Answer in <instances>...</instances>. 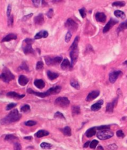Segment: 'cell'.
I'll use <instances>...</instances> for the list:
<instances>
[{
	"instance_id": "1",
	"label": "cell",
	"mask_w": 127,
	"mask_h": 150,
	"mask_svg": "<svg viewBox=\"0 0 127 150\" xmlns=\"http://www.w3.org/2000/svg\"><path fill=\"white\" fill-rule=\"evenodd\" d=\"M61 91V87L59 86H56L54 87H51L49 89L47 90V91L44 92V93H39V92H36V91H33L31 89H27V93H30V94H33L34 95L39 96L40 97H46L52 95V94H57L59 93Z\"/></svg>"
},
{
	"instance_id": "2",
	"label": "cell",
	"mask_w": 127,
	"mask_h": 150,
	"mask_svg": "<svg viewBox=\"0 0 127 150\" xmlns=\"http://www.w3.org/2000/svg\"><path fill=\"white\" fill-rule=\"evenodd\" d=\"M21 117V115L19 113L17 109H14L10 112V114L1 120L2 125H8L13 122L19 120Z\"/></svg>"
},
{
	"instance_id": "3",
	"label": "cell",
	"mask_w": 127,
	"mask_h": 150,
	"mask_svg": "<svg viewBox=\"0 0 127 150\" xmlns=\"http://www.w3.org/2000/svg\"><path fill=\"white\" fill-rule=\"evenodd\" d=\"M33 40L31 39H26L23 41V49L25 54H34V50L32 48V44L33 43Z\"/></svg>"
},
{
	"instance_id": "4",
	"label": "cell",
	"mask_w": 127,
	"mask_h": 150,
	"mask_svg": "<svg viewBox=\"0 0 127 150\" xmlns=\"http://www.w3.org/2000/svg\"><path fill=\"white\" fill-rule=\"evenodd\" d=\"M0 79H1L5 83H9L10 81L14 79V76L9 69L4 68L3 73L0 75Z\"/></svg>"
},
{
	"instance_id": "5",
	"label": "cell",
	"mask_w": 127,
	"mask_h": 150,
	"mask_svg": "<svg viewBox=\"0 0 127 150\" xmlns=\"http://www.w3.org/2000/svg\"><path fill=\"white\" fill-rule=\"evenodd\" d=\"M114 136V132L108 130H100L97 133V137L99 139H102V140H105V139H109L112 138Z\"/></svg>"
},
{
	"instance_id": "6",
	"label": "cell",
	"mask_w": 127,
	"mask_h": 150,
	"mask_svg": "<svg viewBox=\"0 0 127 150\" xmlns=\"http://www.w3.org/2000/svg\"><path fill=\"white\" fill-rule=\"evenodd\" d=\"M55 104L62 108H65L70 104V101L66 97H60L55 99Z\"/></svg>"
},
{
	"instance_id": "7",
	"label": "cell",
	"mask_w": 127,
	"mask_h": 150,
	"mask_svg": "<svg viewBox=\"0 0 127 150\" xmlns=\"http://www.w3.org/2000/svg\"><path fill=\"white\" fill-rule=\"evenodd\" d=\"M62 60V58L61 56H56L55 58L48 57V56H46L45 57V62H46V64L47 65H55V64H59L61 62Z\"/></svg>"
},
{
	"instance_id": "8",
	"label": "cell",
	"mask_w": 127,
	"mask_h": 150,
	"mask_svg": "<svg viewBox=\"0 0 127 150\" xmlns=\"http://www.w3.org/2000/svg\"><path fill=\"white\" fill-rule=\"evenodd\" d=\"M65 27L69 30V31H76L78 28V25L77 23L72 20V19H69L66 21L65 24Z\"/></svg>"
},
{
	"instance_id": "9",
	"label": "cell",
	"mask_w": 127,
	"mask_h": 150,
	"mask_svg": "<svg viewBox=\"0 0 127 150\" xmlns=\"http://www.w3.org/2000/svg\"><path fill=\"white\" fill-rule=\"evenodd\" d=\"M70 58H71V67H73V66L76 64V62L77 60V58H78V50H70Z\"/></svg>"
},
{
	"instance_id": "10",
	"label": "cell",
	"mask_w": 127,
	"mask_h": 150,
	"mask_svg": "<svg viewBox=\"0 0 127 150\" xmlns=\"http://www.w3.org/2000/svg\"><path fill=\"white\" fill-rule=\"evenodd\" d=\"M121 71H112L109 74V81L111 83H114L116 81L120 76L122 75Z\"/></svg>"
},
{
	"instance_id": "11",
	"label": "cell",
	"mask_w": 127,
	"mask_h": 150,
	"mask_svg": "<svg viewBox=\"0 0 127 150\" xmlns=\"http://www.w3.org/2000/svg\"><path fill=\"white\" fill-rule=\"evenodd\" d=\"M117 22H118V21L115 20V19H111L109 21V22H108L106 24L105 26L103 27V33H106V32H107L108 31H109L110 29L112 28V27L114 26V25H115V24H116Z\"/></svg>"
},
{
	"instance_id": "12",
	"label": "cell",
	"mask_w": 127,
	"mask_h": 150,
	"mask_svg": "<svg viewBox=\"0 0 127 150\" xmlns=\"http://www.w3.org/2000/svg\"><path fill=\"white\" fill-rule=\"evenodd\" d=\"M100 94V91H93L89 93L86 98L87 101H92L94 99H96Z\"/></svg>"
},
{
	"instance_id": "13",
	"label": "cell",
	"mask_w": 127,
	"mask_h": 150,
	"mask_svg": "<svg viewBox=\"0 0 127 150\" xmlns=\"http://www.w3.org/2000/svg\"><path fill=\"white\" fill-rule=\"evenodd\" d=\"M95 18L98 22H105L107 19V16L103 12H99L95 14Z\"/></svg>"
},
{
	"instance_id": "14",
	"label": "cell",
	"mask_w": 127,
	"mask_h": 150,
	"mask_svg": "<svg viewBox=\"0 0 127 150\" xmlns=\"http://www.w3.org/2000/svg\"><path fill=\"white\" fill-rule=\"evenodd\" d=\"M116 103H117V99H115L112 102L107 104V106H106V112L109 113L112 112L114 111V107L116 106Z\"/></svg>"
},
{
	"instance_id": "15",
	"label": "cell",
	"mask_w": 127,
	"mask_h": 150,
	"mask_svg": "<svg viewBox=\"0 0 127 150\" xmlns=\"http://www.w3.org/2000/svg\"><path fill=\"white\" fill-rule=\"evenodd\" d=\"M44 22V19L42 14H39L34 18V22L37 25H42Z\"/></svg>"
},
{
	"instance_id": "16",
	"label": "cell",
	"mask_w": 127,
	"mask_h": 150,
	"mask_svg": "<svg viewBox=\"0 0 127 150\" xmlns=\"http://www.w3.org/2000/svg\"><path fill=\"white\" fill-rule=\"evenodd\" d=\"M29 82V79L26 76H24V75H21L19 77L18 79V83L21 86H25Z\"/></svg>"
},
{
	"instance_id": "17",
	"label": "cell",
	"mask_w": 127,
	"mask_h": 150,
	"mask_svg": "<svg viewBox=\"0 0 127 150\" xmlns=\"http://www.w3.org/2000/svg\"><path fill=\"white\" fill-rule=\"evenodd\" d=\"M103 104V101L102 100H100V101H98L97 103L94 104L91 107V110H93V111H97L99 110L102 107V105Z\"/></svg>"
},
{
	"instance_id": "18",
	"label": "cell",
	"mask_w": 127,
	"mask_h": 150,
	"mask_svg": "<svg viewBox=\"0 0 127 150\" xmlns=\"http://www.w3.org/2000/svg\"><path fill=\"white\" fill-rule=\"evenodd\" d=\"M49 34L47 31H41L39 32H38V34L35 35L34 37V39H42V38H46L47 37Z\"/></svg>"
},
{
	"instance_id": "19",
	"label": "cell",
	"mask_w": 127,
	"mask_h": 150,
	"mask_svg": "<svg viewBox=\"0 0 127 150\" xmlns=\"http://www.w3.org/2000/svg\"><path fill=\"white\" fill-rule=\"evenodd\" d=\"M7 96H8V97H12V98L22 99V98H23L25 96V94H23V95H19V94H17L16 92L11 91V92H9L8 93H7Z\"/></svg>"
},
{
	"instance_id": "20",
	"label": "cell",
	"mask_w": 127,
	"mask_h": 150,
	"mask_svg": "<svg viewBox=\"0 0 127 150\" xmlns=\"http://www.w3.org/2000/svg\"><path fill=\"white\" fill-rule=\"evenodd\" d=\"M17 39V35L14 34H10L8 35H7L6 36L4 37L2 40V42H9L10 40H15Z\"/></svg>"
},
{
	"instance_id": "21",
	"label": "cell",
	"mask_w": 127,
	"mask_h": 150,
	"mask_svg": "<svg viewBox=\"0 0 127 150\" xmlns=\"http://www.w3.org/2000/svg\"><path fill=\"white\" fill-rule=\"evenodd\" d=\"M61 68L63 70H67L69 68H72L70 62L67 59H64L61 63Z\"/></svg>"
},
{
	"instance_id": "22",
	"label": "cell",
	"mask_w": 127,
	"mask_h": 150,
	"mask_svg": "<svg viewBox=\"0 0 127 150\" xmlns=\"http://www.w3.org/2000/svg\"><path fill=\"white\" fill-rule=\"evenodd\" d=\"M34 84L36 87H37L39 89H42L45 86V83L42 79H36L34 82Z\"/></svg>"
},
{
	"instance_id": "23",
	"label": "cell",
	"mask_w": 127,
	"mask_h": 150,
	"mask_svg": "<svg viewBox=\"0 0 127 150\" xmlns=\"http://www.w3.org/2000/svg\"><path fill=\"white\" fill-rule=\"evenodd\" d=\"M49 134V131H46V130H41L38 131V132L36 133V137H38V138H42V137H43L47 136Z\"/></svg>"
},
{
	"instance_id": "24",
	"label": "cell",
	"mask_w": 127,
	"mask_h": 150,
	"mask_svg": "<svg viewBox=\"0 0 127 150\" xmlns=\"http://www.w3.org/2000/svg\"><path fill=\"white\" fill-rule=\"evenodd\" d=\"M96 133V128H91V129H89L85 133V135L88 138H91L92 137H93V135H95Z\"/></svg>"
},
{
	"instance_id": "25",
	"label": "cell",
	"mask_w": 127,
	"mask_h": 150,
	"mask_svg": "<svg viewBox=\"0 0 127 150\" xmlns=\"http://www.w3.org/2000/svg\"><path fill=\"white\" fill-rule=\"evenodd\" d=\"M47 76L50 80H54V79H56L57 77L59 76V74L56 73L52 72L51 71H47Z\"/></svg>"
},
{
	"instance_id": "26",
	"label": "cell",
	"mask_w": 127,
	"mask_h": 150,
	"mask_svg": "<svg viewBox=\"0 0 127 150\" xmlns=\"http://www.w3.org/2000/svg\"><path fill=\"white\" fill-rule=\"evenodd\" d=\"M79 39H80L79 37L78 36L76 37V39H74V42L72 43V45L70 46V50H72L78 49V41H79Z\"/></svg>"
},
{
	"instance_id": "27",
	"label": "cell",
	"mask_w": 127,
	"mask_h": 150,
	"mask_svg": "<svg viewBox=\"0 0 127 150\" xmlns=\"http://www.w3.org/2000/svg\"><path fill=\"white\" fill-rule=\"evenodd\" d=\"M114 14L116 17L117 18H120L121 19H125L126 17L125 14L123 12V11H120V10H116V11L114 12Z\"/></svg>"
},
{
	"instance_id": "28",
	"label": "cell",
	"mask_w": 127,
	"mask_h": 150,
	"mask_svg": "<svg viewBox=\"0 0 127 150\" xmlns=\"http://www.w3.org/2000/svg\"><path fill=\"white\" fill-rule=\"evenodd\" d=\"M62 132H63V133L65 135V136H68V137L71 136V134H72V133H71V129L68 126L65 127V128H64V129L62 130Z\"/></svg>"
},
{
	"instance_id": "29",
	"label": "cell",
	"mask_w": 127,
	"mask_h": 150,
	"mask_svg": "<svg viewBox=\"0 0 127 150\" xmlns=\"http://www.w3.org/2000/svg\"><path fill=\"white\" fill-rule=\"evenodd\" d=\"M72 115H78L80 113V109L78 106H72Z\"/></svg>"
},
{
	"instance_id": "30",
	"label": "cell",
	"mask_w": 127,
	"mask_h": 150,
	"mask_svg": "<svg viewBox=\"0 0 127 150\" xmlns=\"http://www.w3.org/2000/svg\"><path fill=\"white\" fill-rule=\"evenodd\" d=\"M17 139H18V138L16 136L13 135H7L5 137V140L9 141H12Z\"/></svg>"
},
{
	"instance_id": "31",
	"label": "cell",
	"mask_w": 127,
	"mask_h": 150,
	"mask_svg": "<svg viewBox=\"0 0 127 150\" xmlns=\"http://www.w3.org/2000/svg\"><path fill=\"white\" fill-rule=\"evenodd\" d=\"M127 27V20L126 21L122 22V24L120 25V26H119L118 28L117 31L118 32H120V31H122L125 28V27Z\"/></svg>"
},
{
	"instance_id": "32",
	"label": "cell",
	"mask_w": 127,
	"mask_h": 150,
	"mask_svg": "<svg viewBox=\"0 0 127 150\" xmlns=\"http://www.w3.org/2000/svg\"><path fill=\"white\" fill-rule=\"evenodd\" d=\"M70 85H71L72 87H74V88H76V89H80V86L78 85V82L75 80H72L70 81Z\"/></svg>"
},
{
	"instance_id": "33",
	"label": "cell",
	"mask_w": 127,
	"mask_h": 150,
	"mask_svg": "<svg viewBox=\"0 0 127 150\" xmlns=\"http://www.w3.org/2000/svg\"><path fill=\"white\" fill-rule=\"evenodd\" d=\"M41 147L42 148L45 149V150H47V149L51 148L52 145H51V144L49 143H47L44 142L41 144Z\"/></svg>"
},
{
	"instance_id": "34",
	"label": "cell",
	"mask_w": 127,
	"mask_h": 150,
	"mask_svg": "<svg viewBox=\"0 0 127 150\" xmlns=\"http://www.w3.org/2000/svg\"><path fill=\"white\" fill-rule=\"evenodd\" d=\"M30 110V106L29 105H24L23 106H22L21 108V111L23 112H27L29 111Z\"/></svg>"
},
{
	"instance_id": "35",
	"label": "cell",
	"mask_w": 127,
	"mask_h": 150,
	"mask_svg": "<svg viewBox=\"0 0 127 150\" xmlns=\"http://www.w3.org/2000/svg\"><path fill=\"white\" fill-rule=\"evenodd\" d=\"M125 5V3L124 1H115L112 3V6H114L123 7Z\"/></svg>"
},
{
	"instance_id": "36",
	"label": "cell",
	"mask_w": 127,
	"mask_h": 150,
	"mask_svg": "<svg viewBox=\"0 0 127 150\" xmlns=\"http://www.w3.org/2000/svg\"><path fill=\"white\" fill-rule=\"evenodd\" d=\"M44 67V63L42 61H39L36 64V70H41Z\"/></svg>"
},
{
	"instance_id": "37",
	"label": "cell",
	"mask_w": 127,
	"mask_h": 150,
	"mask_svg": "<svg viewBox=\"0 0 127 150\" xmlns=\"http://www.w3.org/2000/svg\"><path fill=\"white\" fill-rule=\"evenodd\" d=\"M98 144H99V141H98L97 140H96V139H94V140L92 141V142L90 143V147L92 149H95L96 148L97 145Z\"/></svg>"
},
{
	"instance_id": "38",
	"label": "cell",
	"mask_w": 127,
	"mask_h": 150,
	"mask_svg": "<svg viewBox=\"0 0 127 150\" xmlns=\"http://www.w3.org/2000/svg\"><path fill=\"white\" fill-rule=\"evenodd\" d=\"M71 37H72V33H71L70 31H69L67 32V33L66 35H65V42H69L70 40V39H71Z\"/></svg>"
},
{
	"instance_id": "39",
	"label": "cell",
	"mask_w": 127,
	"mask_h": 150,
	"mask_svg": "<svg viewBox=\"0 0 127 150\" xmlns=\"http://www.w3.org/2000/svg\"><path fill=\"white\" fill-rule=\"evenodd\" d=\"M36 123L37 122L34 120H28L27 121V122H25V125H26V126H29V127L34 126V125H36Z\"/></svg>"
},
{
	"instance_id": "40",
	"label": "cell",
	"mask_w": 127,
	"mask_h": 150,
	"mask_svg": "<svg viewBox=\"0 0 127 150\" xmlns=\"http://www.w3.org/2000/svg\"><path fill=\"white\" fill-rule=\"evenodd\" d=\"M19 68H20L21 70H25V71H29L28 66H27V64H26V63H25V62H23V63H22V64L20 66V67H19Z\"/></svg>"
},
{
	"instance_id": "41",
	"label": "cell",
	"mask_w": 127,
	"mask_h": 150,
	"mask_svg": "<svg viewBox=\"0 0 127 150\" xmlns=\"http://www.w3.org/2000/svg\"><path fill=\"white\" fill-rule=\"evenodd\" d=\"M54 117H55V118H64V119H65V117H64L63 114H62V113L60 112H57L55 113V115H54Z\"/></svg>"
},
{
	"instance_id": "42",
	"label": "cell",
	"mask_w": 127,
	"mask_h": 150,
	"mask_svg": "<svg viewBox=\"0 0 127 150\" xmlns=\"http://www.w3.org/2000/svg\"><path fill=\"white\" fill-rule=\"evenodd\" d=\"M107 148L109 150H116L118 148V146L116 144H111V145L107 146Z\"/></svg>"
},
{
	"instance_id": "43",
	"label": "cell",
	"mask_w": 127,
	"mask_h": 150,
	"mask_svg": "<svg viewBox=\"0 0 127 150\" xmlns=\"http://www.w3.org/2000/svg\"><path fill=\"white\" fill-rule=\"evenodd\" d=\"M8 26L11 27L13 24V16H10V17L8 18Z\"/></svg>"
},
{
	"instance_id": "44",
	"label": "cell",
	"mask_w": 127,
	"mask_h": 150,
	"mask_svg": "<svg viewBox=\"0 0 127 150\" xmlns=\"http://www.w3.org/2000/svg\"><path fill=\"white\" fill-rule=\"evenodd\" d=\"M97 129L99 131L103 130H108V129H110V126L109 125H102V126L98 127Z\"/></svg>"
},
{
	"instance_id": "45",
	"label": "cell",
	"mask_w": 127,
	"mask_h": 150,
	"mask_svg": "<svg viewBox=\"0 0 127 150\" xmlns=\"http://www.w3.org/2000/svg\"><path fill=\"white\" fill-rule=\"evenodd\" d=\"M79 12H80V15H81L82 18H85L86 16V12H85V10L84 8H82L79 10Z\"/></svg>"
},
{
	"instance_id": "46",
	"label": "cell",
	"mask_w": 127,
	"mask_h": 150,
	"mask_svg": "<svg viewBox=\"0 0 127 150\" xmlns=\"http://www.w3.org/2000/svg\"><path fill=\"white\" fill-rule=\"evenodd\" d=\"M21 146L20 143L16 142L15 143L14 145V150H21Z\"/></svg>"
},
{
	"instance_id": "47",
	"label": "cell",
	"mask_w": 127,
	"mask_h": 150,
	"mask_svg": "<svg viewBox=\"0 0 127 150\" xmlns=\"http://www.w3.org/2000/svg\"><path fill=\"white\" fill-rule=\"evenodd\" d=\"M116 135L118 137H120V138H123L125 137V134L123 133V131L121 130H119L116 131Z\"/></svg>"
},
{
	"instance_id": "48",
	"label": "cell",
	"mask_w": 127,
	"mask_h": 150,
	"mask_svg": "<svg viewBox=\"0 0 127 150\" xmlns=\"http://www.w3.org/2000/svg\"><path fill=\"white\" fill-rule=\"evenodd\" d=\"M16 104H14V103L10 104H8V106H7L6 110H11V109H12L13 108H14V107H16Z\"/></svg>"
},
{
	"instance_id": "49",
	"label": "cell",
	"mask_w": 127,
	"mask_h": 150,
	"mask_svg": "<svg viewBox=\"0 0 127 150\" xmlns=\"http://www.w3.org/2000/svg\"><path fill=\"white\" fill-rule=\"evenodd\" d=\"M11 4H9L8 6V9H7V16L8 17H10V15H11Z\"/></svg>"
},
{
	"instance_id": "50",
	"label": "cell",
	"mask_w": 127,
	"mask_h": 150,
	"mask_svg": "<svg viewBox=\"0 0 127 150\" xmlns=\"http://www.w3.org/2000/svg\"><path fill=\"white\" fill-rule=\"evenodd\" d=\"M53 12H54V11H53V10H52V9H51V10H49V11L47 12V16H48V17H49V18H51L52 17Z\"/></svg>"
},
{
	"instance_id": "51",
	"label": "cell",
	"mask_w": 127,
	"mask_h": 150,
	"mask_svg": "<svg viewBox=\"0 0 127 150\" xmlns=\"http://www.w3.org/2000/svg\"><path fill=\"white\" fill-rule=\"evenodd\" d=\"M33 16V14H30L29 15H27V16H25V17L23 18V21H26V20H27V19H29L30 17H31V16Z\"/></svg>"
},
{
	"instance_id": "52",
	"label": "cell",
	"mask_w": 127,
	"mask_h": 150,
	"mask_svg": "<svg viewBox=\"0 0 127 150\" xmlns=\"http://www.w3.org/2000/svg\"><path fill=\"white\" fill-rule=\"evenodd\" d=\"M33 3L36 7H38L40 4V1H33Z\"/></svg>"
},
{
	"instance_id": "53",
	"label": "cell",
	"mask_w": 127,
	"mask_h": 150,
	"mask_svg": "<svg viewBox=\"0 0 127 150\" xmlns=\"http://www.w3.org/2000/svg\"><path fill=\"white\" fill-rule=\"evenodd\" d=\"M90 142L89 141H87V142L85 143V144H84V148H87L89 146V145H90Z\"/></svg>"
},
{
	"instance_id": "54",
	"label": "cell",
	"mask_w": 127,
	"mask_h": 150,
	"mask_svg": "<svg viewBox=\"0 0 127 150\" xmlns=\"http://www.w3.org/2000/svg\"><path fill=\"white\" fill-rule=\"evenodd\" d=\"M25 139H29V140H31V139H32V137H25Z\"/></svg>"
},
{
	"instance_id": "55",
	"label": "cell",
	"mask_w": 127,
	"mask_h": 150,
	"mask_svg": "<svg viewBox=\"0 0 127 150\" xmlns=\"http://www.w3.org/2000/svg\"><path fill=\"white\" fill-rule=\"evenodd\" d=\"M98 150H103V148L102 146H99V148H98Z\"/></svg>"
},
{
	"instance_id": "56",
	"label": "cell",
	"mask_w": 127,
	"mask_h": 150,
	"mask_svg": "<svg viewBox=\"0 0 127 150\" xmlns=\"http://www.w3.org/2000/svg\"><path fill=\"white\" fill-rule=\"evenodd\" d=\"M123 64H125V65L127 66V60L125 61V62L124 63H123Z\"/></svg>"
},
{
	"instance_id": "57",
	"label": "cell",
	"mask_w": 127,
	"mask_h": 150,
	"mask_svg": "<svg viewBox=\"0 0 127 150\" xmlns=\"http://www.w3.org/2000/svg\"></svg>"
}]
</instances>
